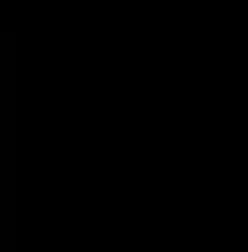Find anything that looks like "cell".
Returning <instances> with one entry per match:
<instances>
[]
</instances>
